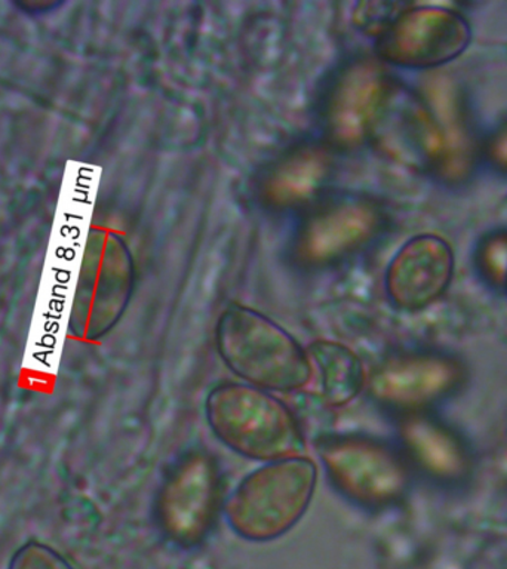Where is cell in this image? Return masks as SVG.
<instances>
[{
  "instance_id": "6da1fadb",
  "label": "cell",
  "mask_w": 507,
  "mask_h": 569,
  "mask_svg": "<svg viewBox=\"0 0 507 569\" xmlns=\"http://www.w3.org/2000/svg\"><path fill=\"white\" fill-rule=\"evenodd\" d=\"M205 412L216 438L249 460L269 462L306 451L300 422L271 391L221 382L209 391Z\"/></svg>"
},
{
  "instance_id": "7a4b0ae2",
  "label": "cell",
  "mask_w": 507,
  "mask_h": 569,
  "mask_svg": "<svg viewBox=\"0 0 507 569\" xmlns=\"http://www.w3.org/2000/svg\"><path fill=\"white\" fill-rule=\"evenodd\" d=\"M217 349L240 380L271 391L305 389L314 378L307 349L280 325L242 306H231L217 325Z\"/></svg>"
},
{
  "instance_id": "3957f363",
  "label": "cell",
  "mask_w": 507,
  "mask_h": 569,
  "mask_svg": "<svg viewBox=\"0 0 507 569\" xmlns=\"http://www.w3.org/2000/svg\"><path fill=\"white\" fill-rule=\"evenodd\" d=\"M318 466L306 456L265 462L245 476L222 511L239 537L270 541L285 536L314 501Z\"/></svg>"
},
{
  "instance_id": "277c9868",
  "label": "cell",
  "mask_w": 507,
  "mask_h": 569,
  "mask_svg": "<svg viewBox=\"0 0 507 569\" xmlns=\"http://www.w3.org/2000/svg\"><path fill=\"white\" fill-rule=\"evenodd\" d=\"M316 449L332 487L355 505L382 509L407 492L409 476L404 458L380 440L325 436Z\"/></svg>"
},
{
  "instance_id": "5b68a950",
  "label": "cell",
  "mask_w": 507,
  "mask_h": 569,
  "mask_svg": "<svg viewBox=\"0 0 507 569\" xmlns=\"http://www.w3.org/2000/svg\"><path fill=\"white\" fill-rule=\"evenodd\" d=\"M221 506V475L208 452L193 451L172 467L156 500L165 536L181 547L198 546L216 523Z\"/></svg>"
},
{
  "instance_id": "8992f818",
  "label": "cell",
  "mask_w": 507,
  "mask_h": 569,
  "mask_svg": "<svg viewBox=\"0 0 507 569\" xmlns=\"http://www.w3.org/2000/svg\"><path fill=\"white\" fill-rule=\"evenodd\" d=\"M471 30L451 9L418 7L399 12L380 36L378 51L386 61L411 69H434L461 56Z\"/></svg>"
},
{
  "instance_id": "52a82bcc",
  "label": "cell",
  "mask_w": 507,
  "mask_h": 569,
  "mask_svg": "<svg viewBox=\"0 0 507 569\" xmlns=\"http://www.w3.org/2000/svg\"><path fill=\"white\" fill-rule=\"evenodd\" d=\"M381 213L362 199L319 200L297 234V253L307 264H331L362 248L381 227Z\"/></svg>"
},
{
  "instance_id": "ba28073f",
  "label": "cell",
  "mask_w": 507,
  "mask_h": 569,
  "mask_svg": "<svg viewBox=\"0 0 507 569\" xmlns=\"http://www.w3.org/2000/svg\"><path fill=\"white\" fill-rule=\"evenodd\" d=\"M454 273V253L435 234L412 238L396 253L386 276L387 296L399 309L417 311L444 296Z\"/></svg>"
},
{
  "instance_id": "9c48e42d",
  "label": "cell",
  "mask_w": 507,
  "mask_h": 569,
  "mask_svg": "<svg viewBox=\"0 0 507 569\" xmlns=\"http://www.w3.org/2000/svg\"><path fill=\"white\" fill-rule=\"evenodd\" d=\"M460 378L451 360L411 355L387 360L374 372L369 390L377 402L395 409H418L447 395Z\"/></svg>"
},
{
  "instance_id": "30bf717a",
  "label": "cell",
  "mask_w": 507,
  "mask_h": 569,
  "mask_svg": "<svg viewBox=\"0 0 507 569\" xmlns=\"http://www.w3.org/2000/svg\"><path fill=\"white\" fill-rule=\"evenodd\" d=\"M307 355L325 405L340 408L358 398L365 386V369L349 347L340 342L316 341L307 347Z\"/></svg>"
},
{
  "instance_id": "8fae6325",
  "label": "cell",
  "mask_w": 507,
  "mask_h": 569,
  "mask_svg": "<svg viewBox=\"0 0 507 569\" xmlns=\"http://www.w3.org/2000/svg\"><path fill=\"white\" fill-rule=\"evenodd\" d=\"M404 442L426 470L438 476H454L463 470V451L443 427L426 418H409L402 429Z\"/></svg>"
},
{
  "instance_id": "7c38bea8",
  "label": "cell",
  "mask_w": 507,
  "mask_h": 569,
  "mask_svg": "<svg viewBox=\"0 0 507 569\" xmlns=\"http://www.w3.org/2000/svg\"><path fill=\"white\" fill-rule=\"evenodd\" d=\"M327 176V160L322 156L301 151L280 162L270 173L267 190L275 199L292 203V200H305L310 191H318L322 178Z\"/></svg>"
},
{
  "instance_id": "4fadbf2b",
  "label": "cell",
  "mask_w": 507,
  "mask_h": 569,
  "mask_svg": "<svg viewBox=\"0 0 507 569\" xmlns=\"http://www.w3.org/2000/svg\"><path fill=\"white\" fill-rule=\"evenodd\" d=\"M478 262L485 276L501 287L507 271V231H497L484 239L478 251Z\"/></svg>"
},
{
  "instance_id": "5bb4252c",
  "label": "cell",
  "mask_w": 507,
  "mask_h": 569,
  "mask_svg": "<svg viewBox=\"0 0 507 569\" xmlns=\"http://www.w3.org/2000/svg\"><path fill=\"white\" fill-rule=\"evenodd\" d=\"M9 569H74L51 547L29 542L13 555Z\"/></svg>"
},
{
  "instance_id": "9a60e30c",
  "label": "cell",
  "mask_w": 507,
  "mask_h": 569,
  "mask_svg": "<svg viewBox=\"0 0 507 569\" xmlns=\"http://www.w3.org/2000/svg\"><path fill=\"white\" fill-rule=\"evenodd\" d=\"M487 156L494 167L507 171V123L498 128L489 138Z\"/></svg>"
},
{
  "instance_id": "2e32d148",
  "label": "cell",
  "mask_w": 507,
  "mask_h": 569,
  "mask_svg": "<svg viewBox=\"0 0 507 569\" xmlns=\"http://www.w3.org/2000/svg\"><path fill=\"white\" fill-rule=\"evenodd\" d=\"M501 287H505L507 289V271H506L505 279H503Z\"/></svg>"
}]
</instances>
